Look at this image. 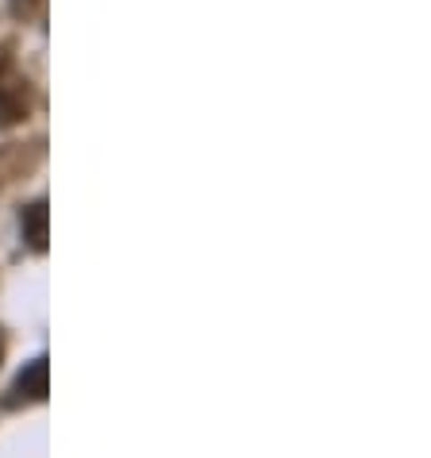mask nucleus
I'll return each mask as SVG.
<instances>
[{
  "instance_id": "3",
  "label": "nucleus",
  "mask_w": 431,
  "mask_h": 458,
  "mask_svg": "<svg viewBox=\"0 0 431 458\" xmlns=\"http://www.w3.org/2000/svg\"><path fill=\"white\" fill-rule=\"evenodd\" d=\"M46 200H31V205L20 208V232H23V243H28L35 254L46 250Z\"/></svg>"
},
{
  "instance_id": "1",
  "label": "nucleus",
  "mask_w": 431,
  "mask_h": 458,
  "mask_svg": "<svg viewBox=\"0 0 431 458\" xmlns=\"http://www.w3.org/2000/svg\"><path fill=\"white\" fill-rule=\"evenodd\" d=\"M31 81L28 73L16 66L8 47H0V127H16L31 116Z\"/></svg>"
},
{
  "instance_id": "2",
  "label": "nucleus",
  "mask_w": 431,
  "mask_h": 458,
  "mask_svg": "<svg viewBox=\"0 0 431 458\" xmlns=\"http://www.w3.org/2000/svg\"><path fill=\"white\" fill-rule=\"evenodd\" d=\"M46 359L39 354V359H31L28 366L20 370V377L12 381V389H8V397H4V409H23V404H39L46 401Z\"/></svg>"
}]
</instances>
